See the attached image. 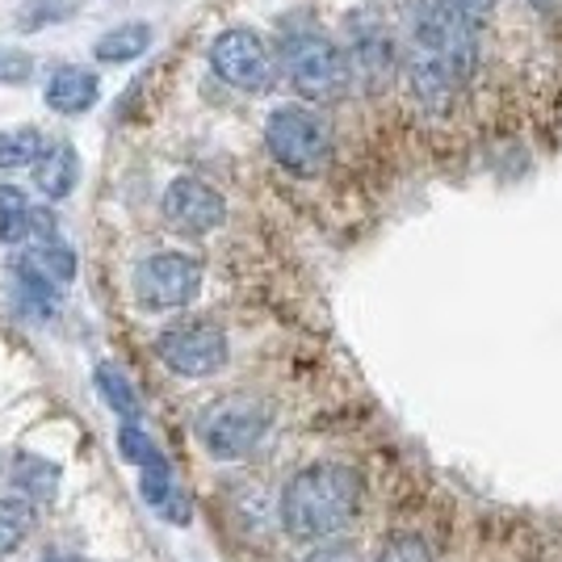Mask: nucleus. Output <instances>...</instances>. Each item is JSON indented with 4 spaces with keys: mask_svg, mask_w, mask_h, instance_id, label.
<instances>
[{
    "mask_svg": "<svg viewBox=\"0 0 562 562\" xmlns=\"http://www.w3.org/2000/svg\"><path fill=\"white\" fill-rule=\"evenodd\" d=\"M34 529V504L25 495H13V499H0V559L13 554Z\"/></svg>",
    "mask_w": 562,
    "mask_h": 562,
    "instance_id": "6ab92c4d",
    "label": "nucleus"
},
{
    "mask_svg": "<svg viewBox=\"0 0 562 562\" xmlns=\"http://www.w3.org/2000/svg\"><path fill=\"white\" fill-rule=\"evenodd\" d=\"M43 101H47L55 114H89L97 101H101V76L89 68H76V64H64L47 76L43 85Z\"/></svg>",
    "mask_w": 562,
    "mask_h": 562,
    "instance_id": "9d476101",
    "label": "nucleus"
},
{
    "mask_svg": "<svg viewBox=\"0 0 562 562\" xmlns=\"http://www.w3.org/2000/svg\"><path fill=\"white\" fill-rule=\"evenodd\" d=\"M47 135L38 126H18V131H0V172H22L34 168V160L47 151Z\"/></svg>",
    "mask_w": 562,
    "mask_h": 562,
    "instance_id": "dca6fc26",
    "label": "nucleus"
},
{
    "mask_svg": "<svg viewBox=\"0 0 562 562\" xmlns=\"http://www.w3.org/2000/svg\"><path fill=\"white\" fill-rule=\"evenodd\" d=\"M474 30L479 25L467 22L446 0H420V9H416V34L412 38H416L424 59L441 64L462 85L470 71H474V64H479V38H474Z\"/></svg>",
    "mask_w": 562,
    "mask_h": 562,
    "instance_id": "20e7f679",
    "label": "nucleus"
},
{
    "mask_svg": "<svg viewBox=\"0 0 562 562\" xmlns=\"http://www.w3.org/2000/svg\"><path fill=\"white\" fill-rule=\"evenodd\" d=\"M68 13H76V0H25L22 13H18V25L22 30H43V25L50 22H64Z\"/></svg>",
    "mask_w": 562,
    "mask_h": 562,
    "instance_id": "aec40b11",
    "label": "nucleus"
},
{
    "mask_svg": "<svg viewBox=\"0 0 562 562\" xmlns=\"http://www.w3.org/2000/svg\"><path fill=\"white\" fill-rule=\"evenodd\" d=\"M13 483H18V492L25 499H50L55 487H59V467H50L47 458H34V453H22L18 462H13V474H9Z\"/></svg>",
    "mask_w": 562,
    "mask_h": 562,
    "instance_id": "a211bd4d",
    "label": "nucleus"
},
{
    "mask_svg": "<svg viewBox=\"0 0 562 562\" xmlns=\"http://www.w3.org/2000/svg\"><path fill=\"white\" fill-rule=\"evenodd\" d=\"M446 4H453L467 22H483V18H492V9H495V0H446Z\"/></svg>",
    "mask_w": 562,
    "mask_h": 562,
    "instance_id": "5701e85b",
    "label": "nucleus"
},
{
    "mask_svg": "<svg viewBox=\"0 0 562 562\" xmlns=\"http://www.w3.org/2000/svg\"><path fill=\"white\" fill-rule=\"evenodd\" d=\"M281 68L285 80L294 85V93L306 101H336L349 85V59L331 38L306 30V34H290L281 43Z\"/></svg>",
    "mask_w": 562,
    "mask_h": 562,
    "instance_id": "7ed1b4c3",
    "label": "nucleus"
},
{
    "mask_svg": "<svg viewBox=\"0 0 562 562\" xmlns=\"http://www.w3.org/2000/svg\"><path fill=\"white\" fill-rule=\"evenodd\" d=\"M147 47H151V25L126 22V25H114L110 34H101V38H97L93 59L97 64H135Z\"/></svg>",
    "mask_w": 562,
    "mask_h": 562,
    "instance_id": "2eb2a0df",
    "label": "nucleus"
},
{
    "mask_svg": "<svg viewBox=\"0 0 562 562\" xmlns=\"http://www.w3.org/2000/svg\"><path fill=\"white\" fill-rule=\"evenodd\" d=\"M303 562H352V554L349 550H315V554Z\"/></svg>",
    "mask_w": 562,
    "mask_h": 562,
    "instance_id": "b1692460",
    "label": "nucleus"
},
{
    "mask_svg": "<svg viewBox=\"0 0 562 562\" xmlns=\"http://www.w3.org/2000/svg\"><path fill=\"white\" fill-rule=\"evenodd\" d=\"M269 424H273V416H269V407L260 398L223 395L198 416V437H202L211 458L235 462V458H248L265 441Z\"/></svg>",
    "mask_w": 562,
    "mask_h": 562,
    "instance_id": "f03ea898",
    "label": "nucleus"
},
{
    "mask_svg": "<svg viewBox=\"0 0 562 562\" xmlns=\"http://www.w3.org/2000/svg\"><path fill=\"white\" fill-rule=\"evenodd\" d=\"M559 0H533V9H554Z\"/></svg>",
    "mask_w": 562,
    "mask_h": 562,
    "instance_id": "393cba45",
    "label": "nucleus"
},
{
    "mask_svg": "<svg viewBox=\"0 0 562 562\" xmlns=\"http://www.w3.org/2000/svg\"><path fill=\"white\" fill-rule=\"evenodd\" d=\"M139 492L165 520H172V525H186L189 520V508H186V499H181L177 479H172V467L165 462V453L147 458L139 467Z\"/></svg>",
    "mask_w": 562,
    "mask_h": 562,
    "instance_id": "ddd939ff",
    "label": "nucleus"
},
{
    "mask_svg": "<svg viewBox=\"0 0 562 562\" xmlns=\"http://www.w3.org/2000/svg\"><path fill=\"white\" fill-rule=\"evenodd\" d=\"M211 68L223 85H232L239 93H265V89L273 85V76H278L265 38H260L257 30H244V25L223 30V34L214 38Z\"/></svg>",
    "mask_w": 562,
    "mask_h": 562,
    "instance_id": "6e6552de",
    "label": "nucleus"
},
{
    "mask_svg": "<svg viewBox=\"0 0 562 562\" xmlns=\"http://www.w3.org/2000/svg\"><path fill=\"white\" fill-rule=\"evenodd\" d=\"M165 218L186 235H206L214 227H223L227 218V202L223 193L198 177H177L172 186L165 189V202H160Z\"/></svg>",
    "mask_w": 562,
    "mask_h": 562,
    "instance_id": "1a4fd4ad",
    "label": "nucleus"
},
{
    "mask_svg": "<svg viewBox=\"0 0 562 562\" xmlns=\"http://www.w3.org/2000/svg\"><path fill=\"white\" fill-rule=\"evenodd\" d=\"M47 562H89V559H68V554H59V559H47Z\"/></svg>",
    "mask_w": 562,
    "mask_h": 562,
    "instance_id": "a878e982",
    "label": "nucleus"
},
{
    "mask_svg": "<svg viewBox=\"0 0 562 562\" xmlns=\"http://www.w3.org/2000/svg\"><path fill=\"white\" fill-rule=\"evenodd\" d=\"M34 186L50 202H64L71 189L80 186V151L71 143H47V151L34 160Z\"/></svg>",
    "mask_w": 562,
    "mask_h": 562,
    "instance_id": "f8f14e48",
    "label": "nucleus"
},
{
    "mask_svg": "<svg viewBox=\"0 0 562 562\" xmlns=\"http://www.w3.org/2000/svg\"><path fill=\"white\" fill-rule=\"evenodd\" d=\"M55 235V218L47 211H38L18 186H0V244L18 248L30 239Z\"/></svg>",
    "mask_w": 562,
    "mask_h": 562,
    "instance_id": "9b49d317",
    "label": "nucleus"
},
{
    "mask_svg": "<svg viewBox=\"0 0 562 562\" xmlns=\"http://www.w3.org/2000/svg\"><path fill=\"white\" fill-rule=\"evenodd\" d=\"M361 508V479L340 462H311L281 492V525L294 541L345 533Z\"/></svg>",
    "mask_w": 562,
    "mask_h": 562,
    "instance_id": "f257e3e1",
    "label": "nucleus"
},
{
    "mask_svg": "<svg viewBox=\"0 0 562 562\" xmlns=\"http://www.w3.org/2000/svg\"><path fill=\"white\" fill-rule=\"evenodd\" d=\"M34 76V55L18 47H0V85H25Z\"/></svg>",
    "mask_w": 562,
    "mask_h": 562,
    "instance_id": "412c9836",
    "label": "nucleus"
},
{
    "mask_svg": "<svg viewBox=\"0 0 562 562\" xmlns=\"http://www.w3.org/2000/svg\"><path fill=\"white\" fill-rule=\"evenodd\" d=\"M265 147L294 177L324 172V165H328L331 156V139L324 117H315L303 105H281V110L269 114V122H265Z\"/></svg>",
    "mask_w": 562,
    "mask_h": 562,
    "instance_id": "39448f33",
    "label": "nucleus"
},
{
    "mask_svg": "<svg viewBox=\"0 0 562 562\" xmlns=\"http://www.w3.org/2000/svg\"><path fill=\"white\" fill-rule=\"evenodd\" d=\"M93 382H97V395L114 407V416H122L126 424H139L143 398H139V391H135V382H131V378L122 374V370H114V366H101V370L93 374Z\"/></svg>",
    "mask_w": 562,
    "mask_h": 562,
    "instance_id": "f3484780",
    "label": "nucleus"
},
{
    "mask_svg": "<svg viewBox=\"0 0 562 562\" xmlns=\"http://www.w3.org/2000/svg\"><path fill=\"white\" fill-rule=\"evenodd\" d=\"M378 562H432V554H428V546L416 533H398V538L386 541Z\"/></svg>",
    "mask_w": 562,
    "mask_h": 562,
    "instance_id": "4be33fe9",
    "label": "nucleus"
},
{
    "mask_svg": "<svg viewBox=\"0 0 562 562\" xmlns=\"http://www.w3.org/2000/svg\"><path fill=\"white\" fill-rule=\"evenodd\" d=\"M202 290V260L186 252H156L135 269V299L143 311H181Z\"/></svg>",
    "mask_w": 562,
    "mask_h": 562,
    "instance_id": "0eeeda50",
    "label": "nucleus"
},
{
    "mask_svg": "<svg viewBox=\"0 0 562 562\" xmlns=\"http://www.w3.org/2000/svg\"><path fill=\"white\" fill-rule=\"evenodd\" d=\"M22 265H30L38 278H47L50 285H68L76 278V252H71L64 239H55V235H43V239H30L25 244Z\"/></svg>",
    "mask_w": 562,
    "mask_h": 562,
    "instance_id": "4468645a",
    "label": "nucleus"
},
{
    "mask_svg": "<svg viewBox=\"0 0 562 562\" xmlns=\"http://www.w3.org/2000/svg\"><path fill=\"white\" fill-rule=\"evenodd\" d=\"M156 352L172 374L211 378L227 366V331L211 319H186L156 336Z\"/></svg>",
    "mask_w": 562,
    "mask_h": 562,
    "instance_id": "423d86ee",
    "label": "nucleus"
}]
</instances>
